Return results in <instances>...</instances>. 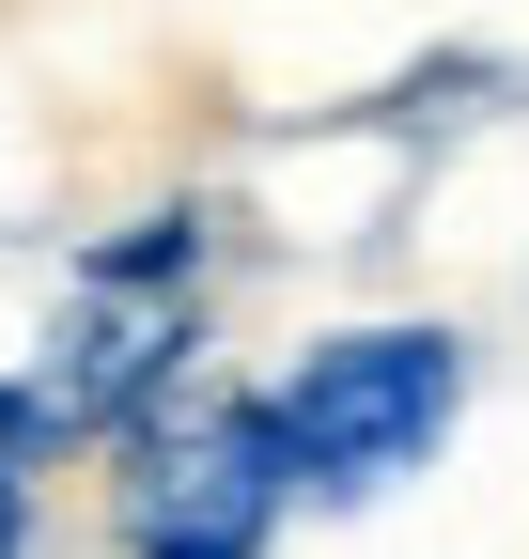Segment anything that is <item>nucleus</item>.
I'll list each match as a JSON object with an SVG mask.
<instances>
[{
  "mask_svg": "<svg viewBox=\"0 0 529 559\" xmlns=\"http://www.w3.org/2000/svg\"><path fill=\"white\" fill-rule=\"evenodd\" d=\"M264 404H281L296 498L358 513V498H389V481H421L451 451V419H468V326H327Z\"/></svg>",
  "mask_w": 529,
  "mask_h": 559,
  "instance_id": "1",
  "label": "nucleus"
},
{
  "mask_svg": "<svg viewBox=\"0 0 529 559\" xmlns=\"http://www.w3.org/2000/svg\"><path fill=\"white\" fill-rule=\"evenodd\" d=\"M296 513V451H281V404L187 373L141 436L109 451V544L125 559H264Z\"/></svg>",
  "mask_w": 529,
  "mask_h": 559,
  "instance_id": "2",
  "label": "nucleus"
},
{
  "mask_svg": "<svg viewBox=\"0 0 529 559\" xmlns=\"http://www.w3.org/2000/svg\"><path fill=\"white\" fill-rule=\"evenodd\" d=\"M187 373H203V296H187V280L79 264V296H62L47 358H32V404H47V436H62V451H125Z\"/></svg>",
  "mask_w": 529,
  "mask_h": 559,
  "instance_id": "3",
  "label": "nucleus"
},
{
  "mask_svg": "<svg viewBox=\"0 0 529 559\" xmlns=\"http://www.w3.org/2000/svg\"><path fill=\"white\" fill-rule=\"evenodd\" d=\"M62 436H47V404H32V373H0V481H32Z\"/></svg>",
  "mask_w": 529,
  "mask_h": 559,
  "instance_id": "4",
  "label": "nucleus"
},
{
  "mask_svg": "<svg viewBox=\"0 0 529 559\" xmlns=\"http://www.w3.org/2000/svg\"><path fill=\"white\" fill-rule=\"evenodd\" d=\"M0 559H32V498H16V481H0Z\"/></svg>",
  "mask_w": 529,
  "mask_h": 559,
  "instance_id": "5",
  "label": "nucleus"
}]
</instances>
